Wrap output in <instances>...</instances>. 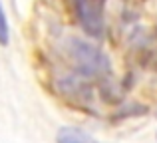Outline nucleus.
Here are the masks:
<instances>
[{
    "mask_svg": "<svg viewBox=\"0 0 157 143\" xmlns=\"http://www.w3.org/2000/svg\"><path fill=\"white\" fill-rule=\"evenodd\" d=\"M10 44V24H8L6 12L0 2V46H8Z\"/></svg>",
    "mask_w": 157,
    "mask_h": 143,
    "instance_id": "obj_4",
    "label": "nucleus"
},
{
    "mask_svg": "<svg viewBox=\"0 0 157 143\" xmlns=\"http://www.w3.org/2000/svg\"><path fill=\"white\" fill-rule=\"evenodd\" d=\"M56 143H98L90 133L82 131L80 127H72V125H66L60 127L56 133Z\"/></svg>",
    "mask_w": 157,
    "mask_h": 143,
    "instance_id": "obj_3",
    "label": "nucleus"
},
{
    "mask_svg": "<svg viewBox=\"0 0 157 143\" xmlns=\"http://www.w3.org/2000/svg\"><path fill=\"white\" fill-rule=\"evenodd\" d=\"M62 56L74 73L88 80H105L111 72L109 58L98 46L78 36H66L62 40Z\"/></svg>",
    "mask_w": 157,
    "mask_h": 143,
    "instance_id": "obj_1",
    "label": "nucleus"
},
{
    "mask_svg": "<svg viewBox=\"0 0 157 143\" xmlns=\"http://www.w3.org/2000/svg\"><path fill=\"white\" fill-rule=\"evenodd\" d=\"M74 16L90 38H101L105 32V0H72Z\"/></svg>",
    "mask_w": 157,
    "mask_h": 143,
    "instance_id": "obj_2",
    "label": "nucleus"
}]
</instances>
